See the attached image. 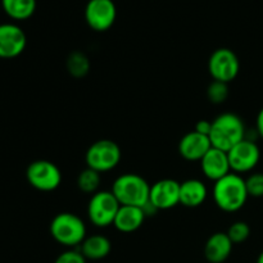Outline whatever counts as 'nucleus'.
Returning a JSON list of instances; mask_svg holds the SVG:
<instances>
[{
	"label": "nucleus",
	"mask_w": 263,
	"mask_h": 263,
	"mask_svg": "<svg viewBox=\"0 0 263 263\" xmlns=\"http://www.w3.org/2000/svg\"><path fill=\"white\" fill-rule=\"evenodd\" d=\"M5 14L14 21H26L36 10V0H2Z\"/></svg>",
	"instance_id": "obj_19"
},
{
	"label": "nucleus",
	"mask_w": 263,
	"mask_h": 263,
	"mask_svg": "<svg viewBox=\"0 0 263 263\" xmlns=\"http://www.w3.org/2000/svg\"><path fill=\"white\" fill-rule=\"evenodd\" d=\"M121 158L122 152L120 145L109 139H100L92 143L85 154L86 167L95 170L99 174L115 170L121 162Z\"/></svg>",
	"instance_id": "obj_5"
},
{
	"label": "nucleus",
	"mask_w": 263,
	"mask_h": 263,
	"mask_svg": "<svg viewBox=\"0 0 263 263\" xmlns=\"http://www.w3.org/2000/svg\"><path fill=\"white\" fill-rule=\"evenodd\" d=\"M117 18V8L113 0H89L85 8V21L91 30L104 32Z\"/></svg>",
	"instance_id": "obj_10"
},
{
	"label": "nucleus",
	"mask_w": 263,
	"mask_h": 263,
	"mask_svg": "<svg viewBox=\"0 0 263 263\" xmlns=\"http://www.w3.org/2000/svg\"><path fill=\"white\" fill-rule=\"evenodd\" d=\"M211 130H212V121H208V120L198 121L194 128V131H197V133L202 134V135H205V136H210Z\"/></svg>",
	"instance_id": "obj_26"
},
{
	"label": "nucleus",
	"mask_w": 263,
	"mask_h": 263,
	"mask_svg": "<svg viewBox=\"0 0 263 263\" xmlns=\"http://www.w3.org/2000/svg\"><path fill=\"white\" fill-rule=\"evenodd\" d=\"M231 172L246 174L253 171L261 159V151L256 141L246 138L228 152Z\"/></svg>",
	"instance_id": "obj_9"
},
{
	"label": "nucleus",
	"mask_w": 263,
	"mask_h": 263,
	"mask_svg": "<svg viewBox=\"0 0 263 263\" xmlns=\"http://www.w3.org/2000/svg\"><path fill=\"white\" fill-rule=\"evenodd\" d=\"M100 182H102V177H100L99 172L89 168V167L80 172V175L77 176V187L85 194L92 195L99 192Z\"/></svg>",
	"instance_id": "obj_21"
},
{
	"label": "nucleus",
	"mask_w": 263,
	"mask_h": 263,
	"mask_svg": "<svg viewBox=\"0 0 263 263\" xmlns=\"http://www.w3.org/2000/svg\"><path fill=\"white\" fill-rule=\"evenodd\" d=\"M229 97V84L213 80L207 87V98L213 104H222Z\"/></svg>",
	"instance_id": "obj_22"
},
{
	"label": "nucleus",
	"mask_w": 263,
	"mask_h": 263,
	"mask_svg": "<svg viewBox=\"0 0 263 263\" xmlns=\"http://www.w3.org/2000/svg\"><path fill=\"white\" fill-rule=\"evenodd\" d=\"M246 138V125L236 113L225 112L212 121L210 140L213 148L229 152Z\"/></svg>",
	"instance_id": "obj_2"
},
{
	"label": "nucleus",
	"mask_w": 263,
	"mask_h": 263,
	"mask_svg": "<svg viewBox=\"0 0 263 263\" xmlns=\"http://www.w3.org/2000/svg\"><path fill=\"white\" fill-rule=\"evenodd\" d=\"M208 197L204 182L198 179L185 180L180 182V204L187 208L200 207Z\"/></svg>",
	"instance_id": "obj_17"
},
{
	"label": "nucleus",
	"mask_w": 263,
	"mask_h": 263,
	"mask_svg": "<svg viewBox=\"0 0 263 263\" xmlns=\"http://www.w3.org/2000/svg\"><path fill=\"white\" fill-rule=\"evenodd\" d=\"M149 202L158 211L171 210L180 203V182L174 179H162L151 185Z\"/></svg>",
	"instance_id": "obj_12"
},
{
	"label": "nucleus",
	"mask_w": 263,
	"mask_h": 263,
	"mask_svg": "<svg viewBox=\"0 0 263 263\" xmlns=\"http://www.w3.org/2000/svg\"><path fill=\"white\" fill-rule=\"evenodd\" d=\"M208 71L215 81L229 84L238 77L240 62L234 50L229 48H218L208 59Z\"/></svg>",
	"instance_id": "obj_8"
},
{
	"label": "nucleus",
	"mask_w": 263,
	"mask_h": 263,
	"mask_svg": "<svg viewBox=\"0 0 263 263\" xmlns=\"http://www.w3.org/2000/svg\"><path fill=\"white\" fill-rule=\"evenodd\" d=\"M146 216L141 207H133V205H121L116 215L113 226L120 233L130 234L139 230L143 226Z\"/></svg>",
	"instance_id": "obj_16"
},
{
	"label": "nucleus",
	"mask_w": 263,
	"mask_h": 263,
	"mask_svg": "<svg viewBox=\"0 0 263 263\" xmlns=\"http://www.w3.org/2000/svg\"><path fill=\"white\" fill-rule=\"evenodd\" d=\"M67 71L76 79L85 77L90 71V61L82 51H72L66 62Z\"/></svg>",
	"instance_id": "obj_20"
},
{
	"label": "nucleus",
	"mask_w": 263,
	"mask_h": 263,
	"mask_svg": "<svg viewBox=\"0 0 263 263\" xmlns=\"http://www.w3.org/2000/svg\"><path fill=\"white\" fill-rule=\"evenodd\" d=\"M247 192L249 197L262 198L263 197V174L254 172L246 179Z\"/></svg>",
	"instance_id": "obj_24"
},
{
	"label": "nucleus",
	"mask_w": 263,
	"mask_h": 263,
	"mask_svg": "<svg viewBox=\"0 0 263 263\" xmlns=\"http://www.w3.org/2000/svg\"><path fill=\"white\" fill-rule=\"evenodd\" d=\"M212 148L210 136L202 135L197 131L185 134L179 143V153L189 162H200V159Z\"/></svg>",
	"instance_id": "obj_14"
},
{
	"label": "nucleus",
	"mask_w": 263,
	"mask_h": 263,
	"mask_svg": "<svg viewBox=\"0 0 263 263\" xmlns=\"http://www.w3.org/2000/svg\"><path fill=\"white\" fill-rule=\"evenodd\" d=\"M212 195L216 205L221 211L228 213L240 211L249 198L246 180L240 175L234 174V172H230L225 177L215 182Z\"/></svg>",
	"instance_id": "obj_1"
},
{
	"label": "nucleus",
	"mask_w": 263,
	"mask_h": 263,
	"mask_svg": "<svg viewBox=\"0 0 263 263\" xmlns=\"http://www.w3.org/2000/svg\"><path fill=\"white\" fill-rule=\"evenodd\" d=\"M200 168L204 176L212 181H218L231 172L228 152L217 148H211L204 157L200 159Z\"/></svg>",
	"instance_id": "obj_13"
},
{
	"label": "nucleus",
	"mask_w": 263,
	"mask_h": 263,
	"mask_svg": "<svg viewBox=\"0 0 263 263\" xmlns=\"http://www.w3.org/2000/svg\"><path fill=\"white\" fill-rule=\"evenodd\" d=\"M226 234L233 241V244H240L248 240V238L251 236V228L244 221H236V222L231 223Z\"/></svg>",
	"instance_id": "obj_23"
},
{
	"label": "nucleus",
	"mask_w": 263,
	"mask_h": 263,
	"mask_svg": "<svg viewBox=\"0 0 263 263\" xmlns=\"http://www.w3.org/2000/svg\"><path fill=\"white\" fill-rule=\"evenodd\" d=\"M110 249H112L110 240L107 236L100 235V234L86 236V239L80 246V251L84 254L85 258L91 259V261L105 258L110 253Z\"/></svg>",
	"instance_id": "obj_18"
},
{
	"label": "nucleus",
	"mask_w": 263,
	"mask_h": 263,
	"mask_svg": "<svg viewBox=\"0 0 263 263\" xmlns=\"http://www.w3.org/2000/svg\"><path fill=\"white\" fill-rule=\"evenodd\" d=\"M54 263H86V258L80 249L69 248L68 251H64L63 253L59 254Z\"/></svg>",
	"instance_id": "obj_25"
},
{
	"label": "nucleus",
	"mask_w": 263,
	"mask_h": 263,
	"mask_svg": "<svg viewBox=\"0 0 263 263\" xmlns=\"http://www.w3.org/2000/svg\"><path fill=\"white\" fill-rule=\"evenodd\" d=\"M26 179L39 192H54L62 184V171L55 163L48 159H37L28 164Z\"/></svg>",
	"instance_id": "obj_6"
},
{
	"label": "nucleus",
	"mask_w": 263,
	"mask_h": 263,
	"mask_svg": "<svg viewBox=\"0 0 263 263\" xmlns=\"http://www.w3.org/2000/svg\"><path fill=\"white\" fill-rule=\"evenodd\" d=\"M256 263H263V252L258 256V258H257Z\"/></svg>",
	"instance_id": "obj_28"
},
{
	"label": "nucleus",
	"mask_w": 263,
	"mask_h": 263,
	"mask_svg": "<svg viewBox=\"0 0 263 263\" xmlns=\"http://www.w3.org/2000/svg\"><path fill=\"white\" fill-rule=\"evenodd\" d=\"M120 207L121 204L112 192L99 190L91 195L87 204V216L90 222L97 228H108L113 225Z\"/></svg>",
	"instance_id": "obj_7"
},
{
	"label": "nucleus",
	"mask_w": 263,
	"mask_h": 263,
	"mask_svg": "<svg viewBox=\"0 0 263 263\" xmlns=\"http://www.w3.org/2000/svg\"><path fill=\"white\" fill-rule=\"evenodd\" d=\"M233 241L226 233L212 234L204 244V257L210 263H223L233 252Z\"/></svg>",
	"instance_id": "obj_15"
},
{
	"label": "nucleus",
	"mask_w": 263,
	"mask_h": 263,
	"mask_svg": "<svg viewBox=\"0 0 263 263\" xmlns=\"http://www.w3.org/2000/svg\"><path fill=\"white\" fill-rule=\"evenodd\" d=\"M256 133L259 138L263 139V108L258 112L256 118Z\"/></svg>",
	"instance_id": "obj_27"
},
{
	"label": "nucleus",
	"mask_w": 263,
	"mask_h": 263,
	"mask_svg": "<svg viewBox=\"0 0 263 263\" xmlns=\"http://www.w3.org/2000/svg\"><path fill=\"white\" fill-rule=\"evenodd\" d=\"M110 192L121 205L143 208L149 202L151 185L140 175L128 172L115 180Z\"/></svg>",
	"instance_id": "obj_3"
},
{
	"label": "nucleus",
	"mask_w": 263,
	"mask_h": 263,
	"mask_svg": "<svg viewBox=\"0 0 263 263\" xmlns=\"http://www.w3.org/2000/svg\"><path fill=\"white\" fill-rule=\"evenodd\" d=\"M50 235L54 240L67 248H76L86 239V225L80 216L71 212H61L51 220Z\"/></svg>",
	"instance_id": "obj_4"
},
{
	"label": "nucleus",
	"mask_w": 263,
	"mask_h": 263,
	"mask_svg": "<svg viewBox=\"0 0 263 263\" xmlns=\"http://www.w3.org/2000/svg\"><path fill=\"white\" fill-rule=\"evenodd\" d=\"M27 36L15 23L0 25V59H13L25 51Z\"/></svg>",
	"instance_id": "obj_11"
}]
</instances>
